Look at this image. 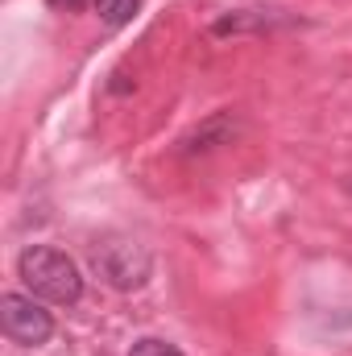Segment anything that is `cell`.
<instances>
[{"label":"cell","instance_id":"cell-1","mask_svg":"<svg viewBox=\"0 0 352 356\" xmlns=\"http://www.w3.org/2000/svg\"><path fill=\"white\" fill-rule=\"evenodd\" d=\"M17 273H21V282H25V290L33 298L58 302V307H75L83 298V273L63 249L29 245L21 253V261H17Z\"/></svg>","mask_w":352,"mask_h":356},{"label":"cell","instance_id":"cell-2","mask_svg":"<svg viewBox=\"0 0 352 356\" xmlns=\"http://www.w3.org/2000/svg\"><path fill=\"white\" fill-rule=\"evenodd\" d=\"M91 266L99 269V277L108 286H116V290H141L150 282V273H154V257L137 241H104V245H95Z\"/></svg>","mask_w":352,"mask_h":356},{"label":"cell","instance_id":"cell-3","mask_svg":"<svg viewBox=\"0 0 352 356\" xmlns=\"http://www.w3.org/2000/svg\"><path fill=\"white\" fill-rule=\"evenodd\" d=\"M0 327L13 344L21 348H42L54 336V319L50 311L33 298V294H4L0 298Z\"/></svg>","mask_w":352,"mask_h":356},{"label":"cell","instance_id":"cell-4","mask_svg":"<svg viewBox=\"0 0 352 356\" xmlns=\"http://www.w3.org/2000/svg\"><path fill=\"white\" fill-rule=\"evenodd\" d=\"M232 137H237V120H232L228 112H220V116L203 120V124L182 141V154H207V149H216V145H228Z\"/></svg>","mask_w":352,"mask_h":356},{"label":"cell","instance_id":"cell-5","mask_svg":"<svg viewBox=\"0 0 352 356\" xmlns=\"http://www.w3.org/2000/svg\"><path fill=\"white\" fill-rule=\"evenodd\" d=\"M137 8H141V0H95L99 21H104V25H112V29L129 25V21L137 17Z\"/></svg>","mask_w":352,"mask_h":356},{"label":"cell","instance_id":"cell-6","mask_svg":"<svg viewBox=\"0 0 352 356\" xmlns=\"http://www.w3.org/2000/svg\"><path fill=\"white\" fill-rule=\"evenodd\" d=\"M129 356H182V348L170 344V340H158V336H141V340L129 348Z\"/></svg>","mask_w":352,"mask_h":356},{"label":"cell","instance_id":"cell-7","mask_svg":"<svg viewBox=\"0 0 352 356\" xmlns=\"http://www.w3.org/2000/svg\"><path fill=\"white\" fill-rule=\"evenodd\" d=\"M50 4H54V8H79L83 0H50Z\"/></svg>","mask_w":352,"mask_h":356},{"label":"cell","instance_id":"cell-8","mask_svg":"<svg viewBox=\"0 0 352 356\" xmlns=\"http://www.w3.org/2000/svg\"><path fill=\"white\" fill-rule=\"evenodd\" d=\"M332 323H336V327H352V311H349V315H336Z\"/></svg>","mask_w":352,"mask_h":356}]
</instances>
